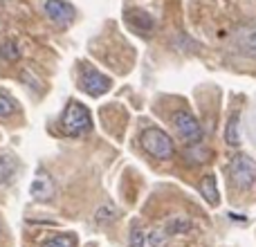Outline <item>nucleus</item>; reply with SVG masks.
Segmentation results:
<instances>
[{
    "mask_svg": "<svg viewBox=\"0 0 256 247\" xmlns=\"http://www.w3.org/2000/svg\"><path fill=\"white\" fill-rule=\"evenodd\" d=\"M142 148L155 160H171L176 155V146H173V140L162 130V128H146L140 137Z\"/></svg>",
    "mask_w": 256,
    "mask_h": 247,
    "instance_id": "1",
    "label": "nucleus"
},
{
    "mask_svg": "<svg viewBox=\"0 0 256 247\" xmlns=\"http://www.w3.org/2000/svg\"><path fill=\"white\" fill-rule=\"evenodd\" d=\"M61 128L72 137L86 135L92 128V120H90L88 108L79 102H70L61 115Z\"/></svg>",
    "mask_w": 256,
    "mask_h": 247,
    "instance_id": "2",
    "label": "nucleus"
},
{
    "mask_svg": "<svg viewBox=\"0 0 256 247\" xmlns=\"http://www.w3.org/2000/svg\"><path fill=\"white\" fill-rule=\"evenodd\" d=\"M230 173H232V182H234L240 191H248V189H252L256 182V162L250 155L240 153L232 160Z\"/></svg>",
    "mask_w": 256,
    "mask_h": 247,
    "instance_id": "3",
    "label": "nucleus"
},
{
    "mask_svg": "<svg viewBox=\"0 0 256 247\" xmlns=\"http://www.w3.org/2000/svg\"><path fill=\"white\" fill-rule=\"evenodd\" d=\"M171 122H173V128H176L178 137H180L182 142H186V144H198V142L202 140V128H200L198 120H196L191 112H186V110L173 112Z\"/></svg>",
    "mask_w": 256,
    "mask_h": 247,
    "instance_id": "4",
    "label": "nucleus"
},
{
    "mask_svg": "<svg viewBox=\"0 0 256 247\" xmlns=\"http://www.w3.org/2000/svg\"><path fill=\"white\" fill-rule=\"evenodd\" d=\"M234 43L243 56L256 58V20H248L236 30Z\"/></svg>",
    "mask_w": 256,
    "mask_h": 247,
    "instance_id": "5",
    "label": "nucleus"
},
{
    "mask_svg": "<svg viewBox=\"0 0 256 247\" xmlns=\"http://www.w3.org/2000/svg\"><path fill=\"white\" fill-rule=\"evenodd\" d=\"M110 86H112V81L97 70H88L81 76V90L88 92L90 97H102V94H106L108 90H110Z\"/></svg>",
    "mask_w": 256,
    "mask_h": 247,
    "instance_id": "6",
    "label": "nucleus"
},
{
    "mask_svg": "<svg viewBox=\"0 0 256 247\" xmlns=\"http://www.w3.org/2000/svg\"><path fill=\"white\" fill-rule=\"evenodd\" d=\"M30 194H32V198L38 200V202H48V200H52L54 178L50 176L45 168H38V171H36V178L32 180V186H30Z\"/></svg>",
    "mask_w": 256,
    "mask_h": 247,
    "instance_id": "7",
    "label": "nucleus"
},
{
    "mask_svg": "<svg viewBox=\"0 0 256 247\" xmlns=\"http://www.w3.org/2000/svg\"><path fill=\"white\" fill-rule=\"evenodd\" d=\"M43 12H45V16L52 22H56V25H66V22H70L72 16H74L72 4L66 2V0H45Z\"/></svg>",
    "mask_w": 256,
    "mask_h": 247,
    "instance_id": "8",
    "label": "nucleus"
},
{
    "mask_svg": "<svg viewBox=\"0 0 256 247\" xmlns=\"http://www.w3.org/2000/svg\"><path fill=\"white\" fill-rule=\"evenodd\" d=\"M164 232H166L168 236L189 234V232H194V220H189V218H184V216H173L164 222Z\"/></svg>",
    "mask_w": 256,
    "mask_h": 247,
    "instance_id": "9",
    "label": "nucleus"
},
{
    "mask_svg": "<svg viewBox=\"0 0 256 247\" xmlns=\"http://www.w3.org/2000/svg\"><path fill=\"white\" fill-rule=\"evenodd\" d=\"M200 194H202V198L207 200L212 207H218V202H220V198H218V186H216V176H204L202 182H200Z\"/></svg>",
    "mask_w": 256,
    "mask_h": 247,
    "instance_id": "10",
    "label": "nucleus"
},
{
    "mask_svg": "<svg viewBox=\"0 0 256 247\" xmlns=\"http://www.w3.org/2000/svg\"><path fill=\"white\" fill-rule=\"evenodd\" d=\"M240 115L238 112H232L230 115V120H227V126H225V142L230 146H238L240 144V130H238V126H240Z\"/></svg>",
    "mask_w": 256,
    "mask_h": 247,
    "instance_id": "11",
    "label": "nucleus"
},
{
    "mask_svg": "<svg viewBox=\"0 0 256 247\" xmlns=\"http://www.w3.org/2000/svg\"><path fill=\"white\" fill-rule=\"evenodd\" d=\"M120 218V212H117L112 204H102V207L97 209V214H94V220L99 222V225H108V222L117 220Z\"/></svg>",
    "mask_w": 256,
    "mask_h": 247,
    "instance_id": "12",
    "label": "nucleus"
},
{
    "mask_svg": "<svg viewBox=\"0 0 256 247\" xmlns=\"http://www.w3.org/2000/svg\"><path fill=\"white\" fill-rule=\"evenodd\" d=\"M168 243V234L164 230H150L146 234V247H164Z\"/></svg>",
    "mask_w": 256,
    "mask_h": 247,
    "instance_id": "13",
    "label": "nucleus"
},
{
    "mask_svg": "<svg viewBox=\"0 0 256 247\" xmlns=\"http://www.w3.org/2000/svg\"><path fill=\"white\" fill-rule=\"evenodd\" d=\"M14 112H16V104H14V99L9 97L7 92H2V90H0V120L12 117Z\"/></svg>",
    "mask_w": 256,
    "mask_h": 247,
    "instance_id": "14",
    "label": "nucleus"
},
{
    "mask_svg": "<svg viewBox=\"0 0 256 247\" xmlns=\"http://www.w3.org/2000/svg\"><path fill=\"white\" fill-rule=\"evenodd\" d=\"M128 247H146V236L142 234L140 225L132 222L130 227V234H128Z\"/></svg>",
    "mask_w": 256,
    "mask_h": 247,
    "instance_id": "15",
    "label": "nucleus"
},
{
    "mask_svg": "<svg viewBox=\"0 0 256 247\" xmlns=\"http://www.w3.org/2000/svg\"><path fill=\"white\" fill-rule=\"evenodd\" d=\"M40 247H74V238L68 236V234H58V236L48 238Z\"/></svg>",
    "mask_w": 256,
    "mask_h": 247,
    "instance_id": "16",
    "label": "nucleus"
},
{
    "mask_svg": "<svg viewBox=\"0 0 256 247\" xmlns=\"http://www.w3.org/2000/svg\"><path fill=\"white\" fill-rule=\"evenodd\" d=\"M2 56L7 58V61H16V58L20 56V52H18V48H16V43H14V40H4V45H2Z\"/></svg>",
    "mask_w": 256,
    "mask_h": 247,
    "instance_id": "17",
    "label": "nucleus"
},
{
    "mask_svg": "<svg viewBox=\"0 0 256 247\" xmlns=\"http://www.w3.org/2000/svg\"><path fill=\"white\" fill-rule=\"evenodd\" d=\"M9 173H12V164L7 162V160L0 158V182H4L9 178Z\"/></svg>",
    "mask_w": 256,
    "mask_h": 247,
    "instance_id": "18",
    "label": "nucleus"
}]
</instances>
